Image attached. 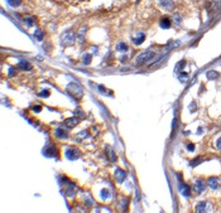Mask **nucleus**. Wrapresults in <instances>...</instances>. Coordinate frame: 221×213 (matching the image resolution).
I'll return each instance as SVG.
<instances>
[{"label":"nucleus","instance_id":"obj_1","mask_svg":"<svg viewBox=\"0 0 221 213\" xmlns=\"http://www.w3.org/2000/svg\"><path fill=\"white\" fill-rule=\"evenodd\" d=\"M153 57H154V52L144 51V52H141V53H139L135 57V63L137 64H144V63H147L148 61H150Z\"/></svg>","mask_w":221,"mask_h":213},{"label":"nucleus","instance_id":"obj_2","mask_svg":"<svg viewBox=\"0 0 221 213\" xmlns=\"http://www.w3.org/2000/svg\"><path fill=\"white\" fill-rule=\"evenodd\" d=\"M67 91L70 95H72L75 99H80L84 95V88L80 85H76V83H70L67 86Z\"/></svg>","mask_w":221,"mask_h":213},{"label":"nucleus","instance_id":"obj_3","mask_svg":"<svg viewBox=\"0 0 221 213\" xmlns=\"http://www.w3.org/2000/svg\"><path fill=\"white\" fill-rule=\"evenodd\" d=\"M66 158L70 160H77L80 158V150L75 146H70L66 149Z\"/></svg>","mask_w":221,"mask_h":213},{"label":"nucleus","instance_id":"obj_4","mask_svg":"<svg viewBox=\"0 0 221 213\" xmlns=\"http://www.w3.org/2000/svg\"><path fill=\"white\" fill-rule=\"evenodd\" d=\"M61 40L63 45H72L75 43V33H72V32L63 33L61 37Z\"/></svg>","mask_w":221,"mask_h":213},{"label":"nucleus","instance_id":"obj_5","mask_svg":"<svg viewBox=\"0 0 221 213\" xmlns=\"http://www.w3.org/2000/svg\"><path fill=\"white\" fill-rule=\"evenodd\" d=\"M158 4L165 12H171L174 9V3L173 0H158Z\"/></svg>","mask_w":221,"mask_h":213},{"label":"nucleus","instance_id":"obj_6","mask_svg":"<svg viewBox=\"0 0 221 213\" xmlns=\"http://www.w3.org/2000/svg\"><path fill=\"white\" fill-rule=\"evenodd\" d=\"M203 189H205V183H203L202 179H198L195 181V184H193V192L195 193H201V192H203Z\"/></svg>","mask_w":221,"mask_h":213},{"label":"nucleus","instance_id":"obj_7","mask_svg":"<svg viewBox=\"0 0 221 213\" xmlns=\"http://www.w3.org/2000/svg\"><path fill=\"white\" fill-rule=\"evenodd\" d=\"M144 39H146V34L144 33H137L135 36H134L133 38H132V40H133V43L135 44V45H139V44H141L144 42Z\"/></svg>","mask_w":221,"mask_h":213},{"label":"nucleus","instance_id":"obj_8","mask_svg":"<svg viewBox=\"0 0 221 213\" xmlns=\"http://www.w3.org/2000/svg\"><path fill=\"white\" fill-rule=\"evenodd\" d=\"M178 189H179V192H181L182 194L185 195V197H189V195H191V188H189L187 184L181 183V184L178 186Z\"/></svg>","mask_w":221,"mask_h":213},{"label":"nucleus","instance_id":"obj_9","mask_svg":"<svg viewBox=\"0 0 221 213\" xmlns=\"http://www.w3.org/2000/svg\"><path fill=\"white\" fill-rule=\"evenodd\" d=\"M125 178H126V173L124 172L123 169H116V172H115V179L118 183H121V181L125 180Z\"/></svg>","mask_w":221,"mask_h":213},{"label":"nucleus","instance_id":"obj_10","mask_svg":"<svg viewBox=\"0 0 221 213\" xmlns=\"http://www.w3.org/2000/svg\"><path fill=\"white\" fill-rule=\"evenodd\" d=\"M207 184H209V187L211 188V189H217V188H219V184H220V180H219V178L212 177L207 180Z\"/></svg>","mask_w":221,"mask_h":213},{"label":"nucleus","instance_id":"obj_11","mask_svg":"<svg viewBox=\"0 0 221 213\" xmlns=\"http://www.w3.org/2000/svg\"><path fill=\"white\" fill-rule=\"evenodd\" d=\"M18 67L22 68L23 71H29V69H32V66H30L29 62L24 61V59H20L19 63H18Z\"/></svg>","mask_w":221,"mask_h":213},{"label":"nucleus","instance_id":"obj_12","mask_svg":"<svg viewBox=\"0 0 221 213\" xmlns=\"http://www.w3.org/2000/svg\"><path fill=\"white\" fill-rule=\"evenodd\" d=\"M65 124H66V125H67V126L70 127V129H71V127H75L76 125L78 124V118H77V117H71V118H67V120L65 121Z\"/></svg>","mask_w":221,"mask_h":213},{"label":"nucleus","instance_id":"obj_13","mask_svg":"<svg viewBox=\"0 0 221 213\" xmlns=\"http://www.w3.org/2000/svg\"><path fill=\"white\" fill-rule=\"evenodd\" d=\"M171 19L170 18H162L161 22H159V25L161 28H163V29H168V28L171 27Z\"/></svg>","mask_w":221,"mask_h":213},{"label":"nucleus","instance_id":"obj_14","mask_svg":"<svg viewBox=\"0 0 221 213\" xmlns=\"http://www.w3.org/2000/svg\"><path fill=\"white\" fill-rule=\"evenodd\" d=\"M196 212H207V203L206 202H200L195 208Z\"/></svg>","mask_w":221,"mask_h":213},{"label":"nucleus","instance_id":"obj_15","mask_svg":"<svg viewBox=\"0 0 221 213\" xmlns=\"http://www.w3.org/2000/svg\"><path fill=\"white\" fill-rule=\"evenodd\" d=\"M100 197H101V199H104V201L109 199V198L111 197V192L109 189H101V192H100Z\"/></svg>","mask_w":221,"mask_h":213},{"label":"nucleus","instance_id":"obj_16","mask_svg":"<svg viewBox=\"0 0 221 213\" xmlns=\"http://www.w3.org/2000/svg\"><path fill=\"white\" fill-rule=\"evenodd\" d=\"M76 188H75V186L72 183H70V186H68V188L66 189V194H67V197H73V194L76 193Z\"/></svg>","mask_w":221,"mask_h":213},{"label":"nucleus","instance_id":"obj_17","mask_svg":"<svg viewBox=\"0 0 221 213\" xmlns=\"http://www.w3.org/2000/svg\"><path fill=\"white\" fill-rule=\"evenodd\" d=\"M56 136L60 139H65L67 138V131H65L63 129H57L56 130Z\"/></svg>","mask_w":221,"mask_h":213},{"label":"nucleus","instance_id":"obj_18","mask_svg":"<svg viewBox=\"0 0 221 213\" xmlns=\"http://www.w3.org/2000/svg\"><path fill=\"white\" fill-rule=\"evenodd\" d=\"M84 203L87 205V207H91V205L94 204V201H92V198L90 197L89 194H85L84 195Z\"/></svg>","mask_w":221,"mask_h":213},{"label":"nucleus","instance_id":"obj_19","mask_svg":"<svg viewBox=\"0 0 221 213\" xmlns=\"http://www.w3.org/2000/svg\"><path fill=\"white\" fill-rule=\"evenodd\" d=\"M116 51L118 52H126L128 51V45L121 42V43H119L118 45H116Z\"/></svg>","mask_w":221,"mask_h":213},{"label":"nucleus","instance_id":"obj_20","mask_svg":"<svg viewBox=\"0 0 221 213\" xmlns=\"http://www.w3.org/2000/svg\"><path fill=\"white\" fill-rule=\"evenodd\" d=\"M219 77V73H217L216 71H209L207 72V78L209 79H215Z\"/></svg>","mask_w":221,"mask_h":213},{"label":"nucleus","instance_id":"obj_21","mask_svg":"<svg viewBox=\"0 0 221 213\" xmlns=\"http://www.w3.org/2000/svg\"><path fill=\"white\" fill-rule=\"evenodd\" d=\"M97 88H99V92H100V93H104V95H108V96L113 95V93H111V91L105 90V87H104V86H99Z\"/></svg>","mask_w":221,"mask_h":213},{"label":"nucleus","instance_id":"obj_22","mask_svg":"<svg viewBox=\"0 0 221 213\" xmlns=\"http://www.w3.org/2000/svg\"><path fill=\"white\" fill-rule=\"evenodd\" d=\"M82 61H84V64H89L90 62H91V55H90V53L84 54V57H82Z\"/></svg>","mask_w":221,"mask_h":213},{"label":"nucleus","instance_id":"obj_23","mask_svg":"<svg viewBox=\"0 0 221 213\" xmlns=\"http://www.w3.org/2000/svg\"><path fill=\"white\" fill-rule=\"evenodd\" d=\"M34 37H36V39H37V40H42V38H43V33L40 32L39 29H37V30H36V33H34Z\"/></svg>","mask_w":221,"mask_h":213},{"label":"nucleus","instance_id":"obj_24","mask_svg":"<svg viewBox=\"0 0 221 213\" xmlns=\"http://www.w3.org/2000/svg\"><path fill=\"white\" fill-rule=\"evenodd\" d=\"M20 1H22V0H8V4L10 6H18L20 4Z\"/></svg>","mask_w":221,"mask_h":213},{"label":"nucleus","instance_id":"obj_25","mask_svg":"<svg viewBox=\"0 0 221 213\" xmlns=\"http://www.w3.org/2000/svg\"><path fill=\"white\" fill-rule=\"evenodd\" d=\"M47 151H49V153H46V155H47V156H54V155L57 154V153H56V149H54L53 146H52V148H51V150L48 149Z\"/></svg>","mask_w":221,"mask_h":213},{"label":"nucleus","instance_id":"obj_26","mask_svg":"<svg viewBox=\"0 0 221 213\" xmlns=\"http://www.w3.org/2000/svg\"><path fill=\"white\" fill-rule=\"evenodd\" d=\"M108 154H109V158H111V162H116V156H115V154H114L113 150H109Z\"/></svg>","mask_w":221,"mask_h":213},{"label":"nucleus","instance_id":"obj_27","mask_svg":"<svg viewBox=\"0 0 221 213\" xmlns=\"http://www.w3.org/2000/svg\"><path fill=\"white\" fill-rule=\"evenodd\" d=\"M187 78H188V76L186 75V73H181V75H179V79H181L182 82H186L187 81Z\"/></svg>","mask_w":221,"mask_h":213},{"label":"nucleus","instance_id":"obj_28","mask_svg":"<svg viewBox=\"0 0 221 213\" xmlns=\"http://www.w3.org/2000/svg\"><path fill=\"white\" fill-rule=\"evenodd\" d=\"M39 96H40V97H47V96H49V91L43 90L42 92H39Z\"/></svg>","mask_w":221,"mask_h":213},{"label":"nucleus","instance_id":"obj_29","mask_svg":"<svg viewBox=\"0 0 221 213\" xmlns=\"http://www.w3.org/2000/svg\"><path fill=\"white\" fill-rule=\"evenodd\" d=\"M25 23L28 24V25H32V24L34 23V22H33V18H25Z\"/></svg>","mask_w":221,"mask_h":213},{"label":"nucleus","instance_id":"obj_30","mask_svg":"<svg viewBox=\"0 0 221 213\" xmlns=\"http://www.w3.org/2000/svg\"><path fill=\"white\" fill-rule=\"evenodd\" d=\"M187 150L188 151H193V150H195V145L193 144H187Z\"/></svg>","mask_w":221,"mask_h":213},{"label":"nucleus","instance_id":"obj_31","mask_svg":"<svg viewBox=\"0 0 221 213\" xmlns=\"http://www.w3.org/2000/svg\"><path fill=\"white\" fill-rule=\"evenodd\" d=\"M216 148L219 149V150H221V138L217 139V141H216Z\"/></svg>","mask_w":221,"mask_h":213},{"label":"nucleus","instance_id":"obj_32","mask_svg":"<svg viewBox=\"0 0 221 213\" xmlns=\"http://www.w3.org/2000/svg\"><path fill=\"white\" fill-rule=\"evenodd\" d=\"M198 163H200V158H197V159H195V160H193V162L191 163V165H192V166H195V165H197Z\"/></svg>","mask_w":221,"mask_h":213},{"label":"nucleus","instance_id":"obj_33","mask_svg":"<svg viewBox=\"0 0 221 213\" xmlns=\"http://www.w3.org/2000/svg\"><path fill=\"white\" fill-rule=\"evenodd\" d=\"M40 110H42V107H40V106H34V107H33V111H34V112H39Z\"/></svg>","mask_w":221,"mask_h":213},{"label":"nucleus","instance_id":"obj_34","mask_svg":"<svg viewBox=\"0 0 221 213\" xmlns=\"http://www.w3.org/2000/svg\"><path fill=\"white\" fill-rule=\"evenodd\" d=\"M9 71H10V72H9V75H10V76H14V75H15V72H14V69H13L12 67H10V68H9Z\"/></svg>","mask_w":221,"mask_h":213}]
</instances>
